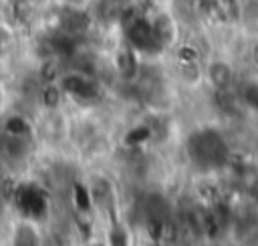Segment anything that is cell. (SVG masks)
Masks as SVG:
<instances>
[{
  "label": "cell",
  "instance_id": "cell-1",
  "mask_svg": "<svg viewBox=\"0 0 258 246\" xmlns=\"http://www.w3.org/2000/svg\"><path fill=\"white\" fill-rule=\"evenodd\" d=\"M60 89L79 99H95L99 93L97 83L85 73H69L60 81Z\"/></svg>",
  "mask_w": 258,
  "mask_h": 246
},
{
  "label": "cell",
  "instance_id": "cell-2",
  "mask_svg": "<svg viewBox=\"0 0 258 246\" xmlns=\"http://www.w3.org/2000/svg\"><path fill=\"white\" fill-rule=\"evenodd\" d=\"M127 30V38H129V44L137 50H153V48H159L155 36H153V30H151V24L149 20H145L143 16L137 18Z\"/></svg>",
  "mask_w": 258,
  "mask_h": 246
},
{
  "label": "cell",
  "instance_id": "cell-3",
  "mask_svg": "<svg viewBox=\"0 0 258 246\" xmlns=\"http://www.w3.org/2000/svg\"><path fill=\"white\" fill-rule=\"evenodd\" d=\"M149 24H151V30H153V36H155L159 48L173 44L175 34H177V28H175L173 18L167 12H159L153 20H149Z\"/></svg>",
  "mask_w": 258,
  "mask_h": 246
},
{
  "label": "cell",
  "instance_id": "cell-4",
  "mask_svg": "<svg viewBox=\"0 0 258 246\" xmlns=\"http://www.w3.org/2000/svg\"><path fill=\"white\" fill-rule=\"evenodd\" d=\"M18 206H20V210L28 218H38L46 210L44 196L38 190H32V188H26V190H20L18 192Z\"/></svg>",
  "mask_w": 258,
  "mask_h": 246
},
{
  "label": "cell",
  "instance_id": "cell-5",
  "mask_svg": "<svg viewBox=\"0 0 258 246\" xmlns=\"http://www.w3.org/2000/svg\"><path fill=\"white\" fill-rule=\"evenodd\" d=\"M30 135H6L4 139V155L20 161L30 153Z\"/></svg>",
  "mask_w": 258,
  "mask_h": 246
},
{
  "label": "cell",
  "instance_id": "cell-6",
  "mask_svg": "<svg viewBox=\"0 0 258 246\" xmlns=\"http://www.w3.org/2000/svg\"><path fill=\"white\" fill-rule=\"evenodd\" d=\"M115 71L121 75V77H133L135 71H137V60H135V48L131 44L127 46H121L115 54Z\"/></svg>",
  "mask_w": 258,
  "mask_h": 246
},
{
  "label": "cell",
  "instance_id": "cell-7",
  "mask_svg": "<svg viewBox=\"0 0 258 246\" xmlns=\"http://www.w3.org/2000/svg\"><path fill=\"white\" fill-rule=\"evenodd\" d=\"M91 198L95 204H99L101 208H111V200H113V186L107 177H95L93 186H91Z\"/></svg>",
  "mask_w": 258,
  "mask_h": 246
},
{
  "label": "cell",
  "instance_id": "cell-8",
  "mask_svg": "<svg viewBox=\"0 0 258 246\" xmlns=\"http://www.w3.org/2000/svg\"><path fill=\"white\" fill-rule=\"evenodd\" d=\"M208 79L216 89H226L232 83V69L224 60H214L208 67Z\"/></svg>",
  "mask_w": 258,
  "mask_h": 246
},
{
  "label": "cell",
  "instance_id": "cell-9",
  "mask_svg": "<svg viewBox=\"0 0 258 246\" xmlns=\"http://www.w3.org/2000/svg\"><path fill=\"white\" fill-rule=\"evenodd\" d=\"M129 6V0H101L99 2V16L105 22H117L121 20L123 10Z\"/></svg>",
  "mask_w": 258,
  "mask_h": 246
},
{
  "label": "cell",
  "instance_id": "cell-10",
  "mask_svg": "<svg viewBox=\"0 0 258 246\" xmlns=\"http://www.w3.org/2000/svg\"><path fill=\"white\" fill-rule=\"evenodd\" d=\"M40 103L48 111H56L60 107V103H62V89L58 85H54V83L44 85V89L40 93Z\"/></svg>",
  "mask_w": 258,
  "mask_h": 246
},
{
  "label": "cell",
  "instance_id": "cell-11",
  "mask_svg": "<svg viewBox=\"0 0 258 246\" xmlns=\"http://www.w3.org/2000/svg\"><path fill=\"white\" fill-rule=\"evenodd\" d=\"M14 242L16 244H36L38 242V232L34 230L32 222H20L14 230Z\"/></svg>",
  "mask_w": 258,
  "mask_h": 246
},
{
  "label": "cell",
  "instance_id": "cell-12",
  "mask_svg": "<svg viewBox=\"0 0 258 246\" xmlns=\"http://www.w3.org/2000/svg\"><path fill=\"white\" fill-rule=\"evenodd\" d=\"M6 135H30V125L22 115H12L4 123Z\"/></svg>",
  "mask_w": 258,
  "mask_h": 246
},
{
  "label": "cell",
  "instance_id": "cell-13",
  "mask_svg": "<svg viewBox=\"0 0 258 246\" xmlns=\"http://www.w3.org/2000/svg\"><path fill=\"white\" fill-rule=\"evenodd\" d=\"M40 77L48 83H52L56 77H60V63L54 58V56H46L42 60V67H40Z\"/></svg>",
  "mask_w": 258,
  "mask_h": 246
},
{
  "label": "cell",
  "instance_id": "cell-14",
  "mask_svg": "<svg viewBox=\"0 0 258 246\" xmlns=\"http://www.w3.org/2000/svg\"><path fill=\"white\" fill-rule=\"evenodd\" d=\"M75 204H77L83 212H87V210L91 208V204H93L91 192H89L87 188H83V186H75Z\"/></svg>",
  "mask_w": 258,
  "mask_h": 246
},
{
  "label": "cell",
  "instance_id": "cell-15",
  "mask_svg": "<svg viewBox=\"0 0 258 246\" xmlns=\"http://www.w3.org/2000/svg\"><path fill=\"white\" fill-rule=\"evenodd\" d=\"M147 135H149V129L147 127H133L129 133H127V143H131V145H135V143H141V141H145L147 139Z\"/></svg>",
  "mask_w": 258,
  "mask_h": 246
},
{
  "label": "cell",
  "instance_id": "cell-16",
  "mask_svg": "<svg viewBox=\"0 0 258 246\" xmlns=\"http://www.w3.org/2000/svg\"><path fill=\"white\" fill-rule=\"evenodd\" d=\"M89 0H62L64 8H73V10H85Z\"/></svg>",
  "mask_w": 258,
  "mask_h": 246
},
{
  "label": "cell",
  "instance_id": "cell-17",
  "mask_svg": "<svg viewBox=\"0 0 258 246\" xmlns=\"http://www.w3.org/2000/svg\"><path fill=\"white\" fill-rule=\"evenodd\" d=\"M28 2H30L32 6H42V4H44V2H48V0H28Z\"/></svg>",
  "mask_w": 258,
  "mask_h": 246
},
{
  "label": "cell",
  "instance_id": "cell-18",
  "mask_svg": "<svg viewBox=\"0 0 258 246\" xmlns=\"http://www.w3.org/2000/svg\"><path fill=\"white\" fill-rule=\"evenodd\" d=\"M2 103H4V95H2V91H0V109H2Z\"/></svg>",
  "mask_w": 258,
  "mask_h": 246
},
{
  "label": "cell",
  "instance_id": "cell-19",
  "mask_svg": "<svg viewBox=\"0 0 258 246\" xmlns=\"http://www.w3.org/2000/svg\"><path fill=\"white\" fill-rule=\"evenodd\" d=\"M0 2H2V0H0Z\"/></svg>",
  "mask_w": 258,
  "mask_h": 246
}]
</instances>
